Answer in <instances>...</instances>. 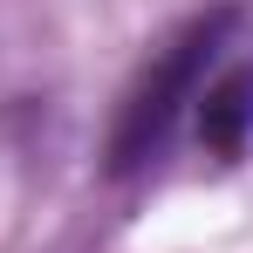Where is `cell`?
Here are the masks:
<instances>
[{"instance_id": "cell-1", "label": "cell", "mask_w": 253, "mask_h": 253, "mask_svg": "<svg viewBox=\"0 0 253 253\" xmlns=\"http://www.w3.org/2000/svg\"><path fill=\"white\" fill-rule=\"evenodd\" d=\"M233 28H240V7H206L192 21H178L165 42L144 55V69L130 76L124 103H117V124H110V178H130V171L158 165L171 151V137L185 130V117H199V96L212 89L226 48H233Z\"/></svg>"}]
</instances>
